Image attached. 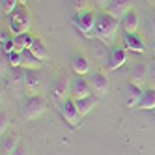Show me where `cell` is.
I'll return each instance as SVG.
<instances>
[{
    "instance_id": "603a6c76",
    "label": "cell",
    "mask_w": 155,
    "mask_h": 155,
    "mask_svg": "<svg viewBox=\"0 0 155 155\" xmlns=\"http://www.w3.org/2000/svg\"><path fill=\"white\" fill-rule=\"evenodd\" d=\"M6 56H8V62H9V65H12L13 69H19V68H23V52H19V51H13V52L6 54Z\"/></svg>"
},
{
    "instance_id": "44dd1931",
    "label": "cell",
    "mask_w": 155,
    "mask_h": 155,
    "mask_svg": "<svg viewBox=\"0 0 155 155\" xmlns=\"http://www.w3.org/2000/svg\"><path fill=\"white\" fill-rule=\"evenodd\" d=\"M34 39H36V38H32V36H30V32H28V34H21V36H15V51L23 52V51L30 49V45L34 43Z\"/></svg>"
},
{
    "instance_id": "ba28073f",
    "label": "cell",
    "mask_w": 155,
    "mask_h": 155,
    "mask_svg": "<svg viewBox=\"0 0 155 155\" xmlns=\"http://www.w3.org/2000/svg\"><path fill=\"white\" fill-rule=\"evenodd\" d=\"M131 9H135V8H133V0H110V4L107 6L105 12H108L112 17L121 21Z\"/></svg>"
},
{
    "instance_id": "484cf974",
    "label": "cell",
    "mask_w": 155,
    "mask_h": 155,
    "mask_svg": "<svg viewBox=\"0 0 155 155\" xmlns=\"http://www.w3.org/2000/svg\"><path fill=\"white\" fill-rule=\"evenodd\" d=\"M148 34H150V38L155 41V12H151V13L148 15Z\"/></svg>"
},
{
    "instance_id": "1f68e13d",
    "label": "cell",
    "mask_w": 155,
    "mask_h": 155,
    "mask_svg": "<svg viewBox=\"0 0 155 155\" xmlns=\"http://www.w3.org/2000/svg\"><path fill=\"white\" fill-rule=\"evenodd\" d=\"M151 47H153V58H155V41H153V45H151Z\"/></svg>"
},
{
    "instance_id": "4fadbf2b",
    "label": "cell",
    "mask_w": 155,
    "mask_h": 155,
    "mask_svg": "<svg viewBox=\"0 0 155 155\" xmlns=\"http://www.w3.org/2000/svg\"><path fill=\"white\" fill-rule=\"evenodd\" d=\"M69 94H71V81L68 79V77H62L52 88V97L56 99V103H62V101L68 99Z\"/></svg>"
},
{
    "instance_id": "5bb4252c",
    "label": "cell",
    "mask_w": 155,
    "mask_h": 155,
    "mask_svg": "<svg viewBox=\"0 0 155 155\" xmlns=\"http://www.w3.org/2000/svg\"><path fill=\"white\" fill-rule=\"evenodd\" d=\"M127 60H129L127 49H114L112 52H110L108 60H107V68H108L110 71H116V69H120Z\"/></svg>"
},
{
    "instance_id": "cb8c5ba5",
    "label": "cell",
    "mask_w": 155,
    "mask_h": 155,
    "mask_svg": "<svg viewBox=\"0 0 155 155\" xmlns=\"http://www.w3.org/2000/svg\"><path fill=\"white\" fill-rule=\"evenodd\" d=\"M19 0H2V13L4 15H12L15 9L19 8Z\"/></svg>"
},
{
    "instance_id": "8992f818",
    "label": "cell",
    "mask_w": 155,
    "mask_h": 155,
    "mask_svg": "<svg viewBox=\"0 0 155 155\" xmlns=\"http://www.w3.org/2000/svg\"><path fill=\"white\" fill-rule=\"evenodd\" d=\"M92 86L88 82V77L82 75H77L75 79L71 81V97L73 99H81V97H88L92 95Z\"/></svg>"
},
{
    "instance_id": "4316f807",
    "label": "cell",
    "mask_w": 155,
    "mask_h": 155,
    "mask_svg": "<svg viewBox=\"0 0 155 155\" xmlns=\"http://www.w3.org/2000/svg\"><path fill=\"white\" fill-rule=\"evenodd\" d=\"M148 86L150 88H155V64L150 68V77H148Z\"/></svg>"
},
{
    "instance_id": "836d02e7",
    "label": "cell",
    "mask_w": 155,
    "mask_h": 155,
    "mask_svg": "<svg viewBox=\"0 0 155 155\" xmlns=\"http://www.w3.org/2000/svg\"><path fill=\"white\" fill-rule=\"evenodd\" d=\"M153 114H155V110H153Z\"/></svg>"
},
{
    "instance_id": "e0dca14e",
    "label": "cell",
    "mask_w": 155,
    "mask_h": 155,
    "mask_svg": "<svg viewBox=\"0 0 155 155\" xmlns=\"http://www.w3.org/2000/svg\"><path fill=\"white\" fill-rule=\"evenodd\" d=\"M19 148V138L17 135H2V144H0V155H13Z\"/></svg>"
},
{
    "instance_id": "d6a6232c",
    "label": "cell",
    "mask_w": 155,
    "mask_h": 155,
    "mask_svg": "<svg viewBox=\"0 0 155 155\" xmlns=\"http://www.w3.org/2000/svg\"><path fill=\"white\" fill-rule=\"evenodd\" d=\"M19 2H21V4H23V6H25V4H26V0H19Z\"/></svg>"
},
{
    "instance_id": "d6986e66",
    "label": "cell",
    "mask_w": 155,
    "mask_h": 155,
    "mask_svg": "<svg viewBox=\"0 0 155 155\" xmlns=\"http://www.w3.org/2000/svg\"><path fill=\"white\" fill-rule=\"evenodd\" d=\"M71 69H73L75 75L86 77L90 73V62H88L86 56H82V54H77V56H73V60H71Z\"/></svg>"
},
{
    "instance_id": "ac0fdd59",
    "label": "cell",
    "mask_w": 155,
    "mask_h": 155,
    "mask_svg": "<svg viewBox=\"0 0 155 155\" xmlns=\"http://www.w3.org/2000/svg\"><path fill=\"white\" fill-rule=\"evenodd\" d=\"M140 110H155V88H144L142 97H140V103L138 107Z\"/></svg>"
},
{
    "instance_id": "ffe728a7",
    "label": "cell",
    "mask_w": 155,
    "mask_h": 155,
    "mask_svg": "<svg viewBox=\"0 0 155 155\" xmlns=\"http://www.w3.org/2000/svg\"><path fill=\"white\" fill-rule=\"evenodd\" d=\"M41 65H43V60H39L30 49L23 51V68H26V69H36L38 71Z\"/></svg>"
},
{
    "instance_id": "5b68a950",
    "label": "cell",
    "mask_w": 155,
    "mask_h": 155,
    "mask_svg": "<svg viewBox=\"0 0 155 155\" xmlns=\"http://www.w3.org/2000/svg\"><path fill=\"white\" fill-rule=\"evenodd\" d=\"M58 110H60V114L62 118L68 121L69 125H79L81 124V112H79V108H77L75 105V99H65V101L58 103Z\"/></svg>"
},
{
    "instance_id": "f1b7e54d",
    "label": "cell",
    "mask_w": 155,
    "mask_h": 155,
    "mask_svg": "<svg viewBox=\"0 0 155 155\" xmlns=\"http://www.w3.org/2000/svg\"><path fill=\"white\" fill-rule=\"evenodd\" d=\"M94 2L99 6V8H103V9H107V6L110 4V0H94Z\"/></svg>"
},
{
    "instance_id": "8fae6325",
    "label": "cell",
    "mask_w": 155,
    "mask_h": 155,
    "mask_svg": "<svg viewBox=\"0 0 155 155\" xmlns=\"http://www.w3.org/2000/svg\"><path fill=\"white\" fill-rule=\"evenodd\" d=\"M124 43H125V49L131 51V52H144L146 51V45H144V38L135 32V34H131V32H124Z\"/></svg>"
},
{
    "instance_id": "4dcf8cb0",
    "label": "cell",
    "mask_w": 155,
    "mask_h": 155,
    "mask_svg": "<svg viewBox=\"0 0 155 155\" xmlns=\"http://www.w3.org/2000/svg\"><path fill=\"white\" fill-rule=\"evenodd\" d=\"M146 2H148L150 6H153V4H155V0H146Z\"/></svg>"
},
{
    "instance_id": "83f0119b",
    "label": "cell",
    "mask_w": 155,
    "mask_h": 155,
    "mask_svg": "<svg viewBox=\"0 0 155 155\" xmlns=\"http://www.w3.org/2000/svg\"><path fill=\"white\" fill-rule=\"evenodd\" d=\"M0 120H2V124H0V133H2V135H6V129H8V118L2 114V118H0Z\"/></svg>"
},
{
    "instance_id": "277c9868",
    "label": "cell",
    "mask_w": 155,
    "mask_h": 155,
    "mask_svg": "<svg viewBox=\"0 0 155 155\" xmlns=\"http://www.w3.org/2000/svg\"><path fill=\"white\" fill-rule=\"evenodd\" d=\"M95 21H97V13L90 12V9H84V12H79L73 17L75 26L79 28V32L84 38H95Z\"/></svg>"
},
{
    "instance_id": "30bf717a",
    "label": "cell",
    "mask_w": 155,
    "mask_h": 155,
    "mask_svg": "<svg viewBox=\"0 0 155 155\" xmlns=\"http://www.w3.org/2000/svg\"><path fill=\"white\" fill-rule=\"evenodd\" d=\"M148 77H150V69H148L144 64H135V65L131 68L129 79H131L133 84H137V86H140V88H146Z\"/></svg>"
},
{
    "instance_id": "d4e9b609",
    "label": "cell",
    "mask_w": 155,
    "mask_h": 155,
    "mask_svg": "<svg viewBox=\"0 0 155 155\" xmlns=\"http://www.w3.org/2000/svg\"><path fill=\"white\" fill-rule=\"evenodd\" d=\"M15 51V38H6L2 34V52L4 54H9Z\"/></svg>"
},
{
    "instance_id": "2e32d148",
    "label": "cell",
    "mask_w": 155,
    "mask_h": 155,
    "mask_svg": "<svg viewBox=\"0 0 155 155\" xmlns=\"http://www.w3.org/2000/svg\"><path fill=\"white\" fill-rule=\"evenodd\" d=\"M97 101H99V97L92 94V95H88V97H81V99H75V105H77V108H79L81 116H86L88 112H92V110L95 108Z\"/></svg>"
},
{
    "instance_id": "7a4b0ae2",
    "label": "cell",
    "mask_w": 155,
    "mask_h": 155,
    "mask_svg": "<svg viewBox=\"0 0 155 155\" xmlns=\"http://www.w3.org/2000/svg\"><path fill=\"white\" fill-rule=\"evenodd\" d=\"M32 28V21L28 15V9L19 4V8L9 15V30L13 36H21V34H28V30Z\"/></svg>"
},
{
    "instance_id": "f546056e",
    "label": "cell",
    "mask_w": 155,
    "mask_h": 155,
    "mask_svg": "<svg viewBox=\"0 0 155 155\" xmlns=\"http://www.w3.org/2000/svg\"><path fill=\"white\" fill-rule=\"evenodd\" d=\"M13 155H28V153H26V150H23V148H17V151H15Z\"/></svg>"
},
{
    "instance_id": "3957f363",
    "label": "cell",
    "mask_w": 155,
    "mask_h": 155,
    "mask_svg": "<svg viewBox=\"0 0 155 155\" xmlns=\"http://www.w3.org/2000/svg\"><path fill=\"white\" fill-rule=\"evenodd\" d=\"M45 110H47V101L41 95H28V99L23 103L21 114L26 121H34L45 114Z\"/></svg>"
},
{
    "instance_id": "7402d4cb",
    "label": "cell",
    "mask_w": 155,
    "mask_h": 155,
    "mask_svg": "<svg viewBox=\"0 0 155 155\" xmlns=\"http://www.w3.org/2000/svg\"><path fill=\"white\" fill-rule=\"evenodd\" d=\"M30 51L34 52L39 60H47V58H49V51L45 49V45H43L39 39H34V43L30 45Z\"/></svg>"
},
{
    "instance_id": "9a60e30c",
    "label": "cell",
    "mask_w": 155,
    "mask_h": 155,
    "mask_svg": "<svg viewBox=\"0 0 155 155\" xmlns=\"http://www.w3.org/2000/svg\"><path fill=\"white\" fill-rule=\"evenodd\" d=\"M121 26H124V32H131V34H135L138 32V26H140V15L137 9H131V12L121 19Z\"/></svg>"
},
{
    "instance_id": "9c48e42d",
    "label": "cell",
    "mask_w": 155,
    "mask_h": 155,
    "mask_svg": "<svg viewBox=\"0 0 155 155\" xmlns=\"http://www.w3.org/2000/svg\"><path fill=\"white\" fill-rule=\"evenodd\" d=\"M25 90L28 92V95H39V90H41V77L38 75L36 69H28L25 73Z\"/></svg>"
},
{
    "instance_id": "6da1fadb",
    "label": "cell",
    "mask_w": 155,
    "mask_h": 155,
    "mask_svg": "<svg viewBox=\"0 0 155 155\" xmlns=\"http://www.w3.org/2000/svg\"><path fill=\"white\" fill-rule=\"evenodd\" d=\"M120 25H121V21L112 17L108 12H99L97 21H95V38H99L105 45H114Z\"/></svg>"
},
{
    "instance_id": "7c38bea8",
    "label": "cell",
    "mask_w": 155,
    "mask_h": 155,
    "mask_svg": "<svg viewBox=\"0 0 155 155\" xmlns=\"http://www.w3.org/2000/svg\"><path fill=\"white\" fill-rule=\"evenodd\" d=\"M142 92H144V88H140V86H137V84L129 82L127 90H125V97H124V105H125L127 108H135V107H138L140 97H142Z\"/></svg>"
},
{
    "instance_id": "52a82bcc",
    "label": "cell",
    "mask_w": 155,
    "mask_h": 155,
    "mask_svg": "<svg viewBox=\"0 0 155 155\" xmlns=\"http://www.w3.org/2000/svg\"><path fill=\"white\" fill-rule=\"evenodd\" d=\"M86 77H88V82H90V86H92L94 95L103 97V95L108 94L110 84H108V79L103 73H92V75H86Z\"/></svg>"
}]
</instances>
